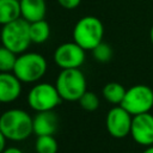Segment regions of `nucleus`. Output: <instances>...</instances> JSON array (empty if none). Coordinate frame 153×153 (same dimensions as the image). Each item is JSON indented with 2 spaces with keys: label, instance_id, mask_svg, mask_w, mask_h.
<instances>
[{
  "label": "nucleus",
  "instance_id": "obj_1",
  "mask_svg": "<svg viewBox=\"0 0 153 153\" xmlns=\"http://www.w3.org/2000/svg\"><path fill=\"white\" fill-rule=\"evenodd\" d=\"M0 130L7 140L24 141L32 133V117L23 109H10L0 115Z\"/></svg>",
  "mask_w": 153,
  "mask_h": 153
},
{
  "label": "nucleus",
  "instance_id": "obj_2",
  "mask_svg": "<svg viewBox=\"0 0 153 153\" xmlns=\"http://www.w3.org/2000/svg\"><path fill=\"white\" fill-rule=\"evenodd\" d=\"M48 69L47 60L35 51H25L17 56L13 74L25 84L38 82Z\"/></svg>",
  "mask_w": 153,
  "mask_h": 153
},
{
  "label": "nucleus",
  "instance_id": "obj_3",
  "mask_svg": "<svg viewBox=\"0 0 153 153\" xmlns=\"http://www.w3.org/2000/svg\"><path fill=\"white\" fill-rule=\"evenodd\" d=\"M72 37L84 50H93L100 42H103L104 25L99 18L94 16H85L75 23Z\"/></svg>",
  "mask_w": 153,
  "mask_h": 153
},
{
  "label": "nucleus",
  "instance_id": "obj_4",
  "mask_svg": "<svg viewBox=\"0 0 153 153\" xmlns=\"http://www.w3.org/2000/svg\"><path fill=\"white\" fill-rule=\"evenodd\" d=\"M56 90L62 100L76 102L87 91V81L80 68L61 69L55 81Z\"/></svg>",
  "mask_w": 153,
  "mask_h": 153
},
{
  "label": "nucleus",
  "instance_id": "obj_5",
  "mask_svg": "<svg viewBox=\"0 0 153 153\" xmlns=\"http://www.w3.org/2000/svg\"><path fill=\"white\" fill-rule=\"evenodd\" d=\"M0 39L1 45L12 50L17 55L25 53L32 43L30 38L29 23L23 18H19L4 25L0 31Z\"/></svg>",
  "mask_w": 153,
  "mask_h": 153
},
{
  "label": "nucleus",
  "instance_id": "obj_6",
  "mask_svg": "<svg viewBox=\"0 0 153 153\" xmlns=\"http://www.w3.org/2000/svg\"><path fill=\"white\" fill-rule=\"evenodd\" d=\"M121 106L131 116L149 112L153 108V90L145 84L130 86L126 91Z\"/></svg>",
  "mask_w": 153,
  "mask_h": 153
},
{
  "label": "nucleus",
  "instance_id": "obj_7",
  "mask_svg": "<svg viewBox=\"0 0 153 153\" xmlns=\"http://www.w3.org/2000/svg\"><path fill=\"white\" fill-rule=\"evenodd\" d=\"M61 100L56 86L49 82H37L27 93V104L36 112L54 110Z\"/></svg>",
  "mask_w": 153,
  "mask_h": 153
},
{
  "label": "nucleus",
  "instance_id": "obj_8",
  "mask_svg": "<svg viewBox=\"0 0 153 153\" xmlns=\"http://www.w3.org/2000/svg\"><path fill=\"white\" fill-rule=\"evenodd\" d=\"M85 51L86 50H84L74 41L65 42L55 49L53 59L56 66L61 69L80 68V66L85 62Z\"/></svg>",
  "mask_w": 153,
  "mask_h": 153
},
{
  "label": "nucleus",
  "instance_id": "obj_9",
  "mask_svg": "<svg viewBox=\"0 0 153 153\" xmlns=\"http://www.w3.org/2000/svg\"><path fill=\"white\" fill-rule=\"evenodd\" d=\"M131 122L133 116L121 105H115L111 108L105 118L108 133L116 139H122L130 134Z\"/></svg>",
  "mask_w": 153,
  "mask_h": 153
},
{
  "label": "nucleus",
  "instance_id": "obj_10",
  "mask_svg": "<svg viewBox=\"0 0 153 153\" xmlns=\"http://www.w3.org/2000/svg\"><path fill=\"white\" fill-rule=\"evenodd\" d=\"M130 135L133 140L145 147L153 145V115L151 112L133 116Z\"/></svg>",
  "mask_w": 153,
  "mask_h": 153
},
{
  "label": "nucleus",
  "instance_id": "obj_11",
  "mask_svg": "<svg viewBox=\"0 0 153 153\" xmlns=\"http://www.w3.org/2000/svg\"><path fill=\"white\" fill-rule=\"evenodd\" d=\"M22 84L13 72L0 73V103L8 104L17 100L22 93Z\"/></svg>",
  "mask_w": 153,
  "mask_h": 153
},
{
  "label": "nucleus",
  "instance_id": "obj_12",
  "mask_svg": "<svg viewBox=\"0 0 153 153\" xmlns=\"http://www.w3.org/2000/svg\"><path fill=\"white\" fill-rule=\"evenodd\" d=\"M59 127V118L56 114L50 111H41L32 117V129L33 134L37 136L42 135H54Z\"/></svg>",
  "mask_w": 153,
  "mask_h": 153
},
{
  "label": "nucleus",
  "instance_id": "obj_13",
  "mask_svg": "<svg viewBox=\"0 0 153 153\" xmlns=\"http://www.w3.org/2000/svg\"><path fill=\"white\" fill-rule=\"evenodd\" d=\"M20 17L27 23L44 19L47 14L45 0H19Z\"/></svg>",
  "mask_w": 153,
  "mask_h": 153
},
{
  "label": "nucleus",
  "instance_id": "obj_14",
  "mask_svg": "<svg viewBox=\"0 0 153 153\" xmlns=\"http://www.w3.org/2000/svg\"><path fill=\"white\" fill-rule=\"evenodd\" d=\"M20 17L19 0H0V25L4 26Z\"/></svg>",
  "mask_w": 153,
  "mask_h": 153
},
{
  "label": "nucleus",
  "instance_id": "obj_15",
  "mask_svg": "<svg viewBox=\"0 0 153 153\" xmlns=\"http://www.w3.org/2000/svg\"><path fill=\"white\" fill-rule=\"evenodd\" d=\"M126 91H127V88H124V86L122 84L116 82V81H110L104 85V87L102 90V94L105 98V100L109 102L110 104L121 105V103L126 96Z\"/></svg>",
  "mask_w": 153,
  "mask_h": 153
},
{
  "label": "nucleus",
  "instance_id": "obj_16",
  "mask_svg": "<svg viewBox=\"0 0 153 153\" xmlns=\"http://www.w3.org/2000/svg\"><path fill=\"white\" fill-rule=\"evenodd\" d=\"M30 38L32 43L42 44L49 39L50 36V25L45 19L29 23Z\"/></svg>",
  "mask_w": 153,
  "mask_h": 153
},
{
  "label": "nucleus",
  "instance_id": "obj_17",
  "mask_svg": "<svg viewBox=\"0 0 153 153\" xmlns=\"http://www.w3.org/2000/svg\"><path fill=\"white\" fill-rule=\"evenodd\" d=\"M16 61L17 54L4 45H0V73L13 72Z\"/></svg>",
  "mask_w": 153,
  "mask_h": 153
},
{
  "label": "nucleus",
  "instance_id": "obj_18",
  "mask_svg": "<svg viewBox=\"0 0 153 153\" xmlns=\"http://www.w3.org/2000/svg\"><path fill=\"white\" fill-rule=\"evenodd\" d=\"M35 149L37 153H56L57 141L53 135L37 136V140L35 142Z\"/></svg>",
  "mask_w": 153,
  "mask_h": 153
},
{
  "label": "nucleus",
  "instance_id": "obj_19",
  "mask_svg": "<svg viewBox=\"0 0 153 153\" xmlns=\"http://www.w3.org/2000/svg\"><path fill=\"white\" fill-rule=\"evenodd\" d=\"M80 106L86 111H94L99 108V98L94 92L86 91L78 100Z\"/></svg>",
  "mask_w": 153,
  "mask_h": 153
},
{
  "label": "nucleus",
  "instance_id": "obj_20",
  "mask_svg": "<svg viewBox=\"0 0 153 153\" xmlns=\"http://www.w3.org/2000/svg\"><path fill=\"white\" fill-rule=\"evenodd\" d=\"M91 51H92V55H93L94 60L98 61V62H108L112 57V48L105 42H100Z\"/></svg>",
  "mask_w": 153,
  "mask_h": 153
},
{
  "label": "nucleus",
  "instance_id": "obj_21",
  "mask_svg": "<svg viewBox=\"0 0 153 153\" xmlns=\"http://www.w3.org/2000/svg\"><path fill=\"white\" fill-rule=\"evenodd\" d=\"M56 1L59 2V5L61 7H63L66 10H74L81 2V0H56Z\"/></svg>",
  "mask_w": 153,
  "mask_h": 153
},
{
  "label": "nucleus",
  "instance_id": "obj_22",
  "mask_svg": "<svg viewBox=\"0 0 153 153\" xmlns=\"http://www.w3.org/2000/svg\"><path fill=\"white\" fill-rule=\"evenodd\" d=\"M6 137H5V135L2 134V131L0 130V153H2L4 151H5V148H6Z\"/></svg>",
  "mask_w": 153,
  "mask_h": 153
},
{
  "label": "nucleus",
  "instance_id": "obj_23",
  "mask_svg": "<svg viewBox=\"0 0 153 153\" xmlns=\"http://www.w3.org/2000/svg\"><path fill=\"white\" fill-rule=\"evenodd\" d=\"M2 153H23L18 147H6Z\"/></svg>",
  "mask_w": 153,
  "mask_h": 153
},
{
  "label": "nucleus",
  "instance_id": "obj_24",
  "mask_svg": "<svg viewBox=\"0 0 153 153\" xmlns=\"http://www.w3.org/2000/svg\"><path fill=\"white\" fill-rule=\"evenodd\" d=\"M142 153H153V145H152V146L146 147V148L142 151Z\"/></svg>",
  "mask_w": 153,
  "mask_h": 153
},
{
  "label": "nucleus",
  "instance_id": "obj_25",
  "mask_svg": "<svg viewBox=\"0 0 153 153\" xmlns=\"http://www.w3.org/2000/svg\"><path fill=\"white\" fill-rule=\"evenodd\" d=\"M149 39H151V43L153 44V25H152V27L149 29Z\"/></svg>",
  "mask_w": 153,
  "mask_h": 153
}]
</instances>
